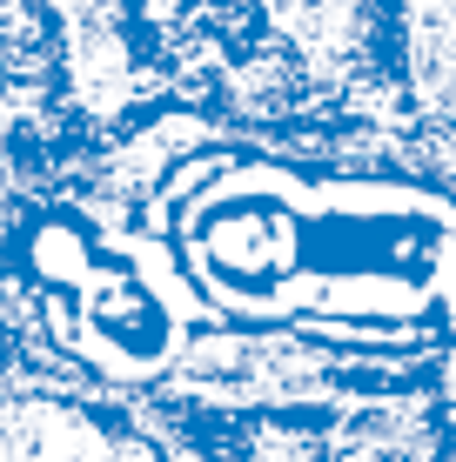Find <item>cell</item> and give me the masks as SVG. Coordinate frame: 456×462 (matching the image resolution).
Here are the masks:
<instances>
[{
	"mask_svg": "<svg viewBox=\"0 0 456 462\" xmlns=\"http://www.w3.org/2000/svg\"><path fill=\"white\" fill-rule=\"evenodd\" d=\"M436 402H443V422H450V436H456V348H450L443 375H436Z\"/></svg>",
	"mask_w": 456,
	"mask_h": 462,
	"instance_id": "6da1fadb",
	"label": "cell"
}]
</instances>
